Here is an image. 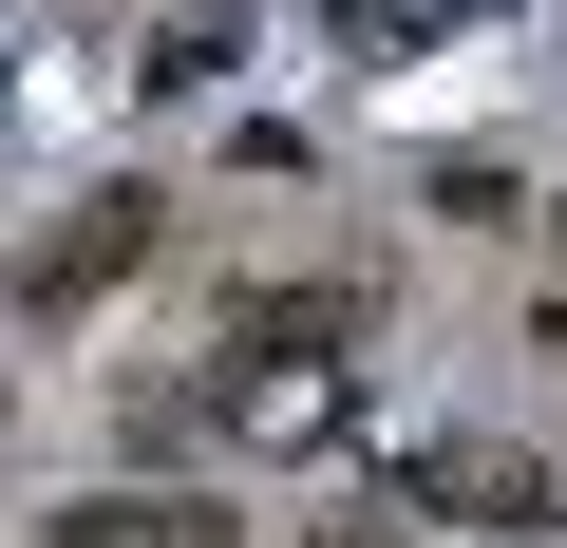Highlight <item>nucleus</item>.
I'll return each mask as SVG.
<instances>
[{
    "instance_id": "nucleus-1",
    "label": "nucleus",
    "mask_w": 567,
    "mask_h": 548,
    "mask_svg": "<svg viewBox=\"0 0 567 548\" xmlns=\"http://www.w3.org/2000/svg\"><path fill=\"white\" fill-rule=\"evenodd\" d=\"M133 265H152V189H95V208H76V227H58L39 265H20V303L58 322V303H95V285H133Z\"/></svg>"
},
{
    "instance_id": "nucleus-2",
    "label": "nucleus",
    "mask_w": 567,
    "mask_h": 548,
    "mask_svg": "<svg viewBox=\"0 0 567 548\" xmlns=\"http://www.w3.org/2000/svg\"><path fill=\"white\" fill-rule=\"evenodd\" d=\"M416 492H435V510H473V529H548V473H529V454H492V435L416 454Z\"/></svg>"
},
{
    "instance_id": "nucleus-3",
    "label": "nucleus",
    "mask_w": 567,
    "mask_h": 548,
    "mask_svg": "<svg viewBox=\"0 0 567 548\" xmlns=\"http://www.w3.org/2000/svg\"><path fill=\"white\" fill-rule=\"evenodd\" d=\"M58 548H227V510H189V492H95V510H58Z\"/></svg>"
},
{
    "instance_id": "nucleus-4",
    "label": "nucleus",
    "mask_w": 567,
    "mask_h": 548,
    "mask_svg": "<svg viewBox=\"0 0 567 548\" xmlns=\"http://www.w3.org/2000/svg\"><path fill=\"white\" fill-rule=\"evenodd\" d=\"M548 379H567V303H548Z\"/></svg>"
},
{
    "instance_id": "nucleus-6",
    "label": "nucleus",
    "mask_w": 567,
    "mask_h": 548,
    "mask_svg": "<svg viewBox=\"0 0 567 548\" xmlns=\"http://www.w3.org/2000/svg\"><path fill=\"white\" fill-rule=\"evenodd\" d=\"M548 227H567V208H548Z\"/></svg>"
},
{
    "instance_id": "nucleus-5",
    "label": "nucleus",
    "mask_w": 567,
    "mask_h": 548,
    "mask_svg": "<svg viewBox=\"0 0 567 548\" xmlns=\"http://www.w3.org/2000/svg\"><path fill=\"white\" fill-rule=\"evenodd\" d=\"M303 548H379V529H303Z\"/></svg>"
}]
</instances>
